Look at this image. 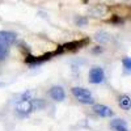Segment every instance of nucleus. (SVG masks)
Masks as SVG:
<instances>
[{
    "instance_id": "10",
    "label": "nucleus",
    "mask_w": 131,
    "mask_h": 131,
    "mask_svg": "<svg viewBox=\"0 0 131 131\" xmlns=\"http://www.w3.org/2000/svg\"><path fill=\"white\" fill-rule=\"evenodd\" d=\"M110 127L114 131H128L127 128V123L123 119H113L110 122Z\"/></svg>"
},
{
    "instance_id": "8",
    "label": "nucleus",
    "mask_w": 131,
    "mask_h": 131,
    "mask_svg": "<svg viewBox=\"0 0 131 131\" xmlns=\"http://www.w3.org/2000/svg\"><path fill=\"white\" fill-rule=\"evenodd\" d=\"M107 13V7L104 5V4H98V5H94L89 9V15L92 17H97V18H100V17H104L105 15Z\"/></svg>"
},
{
    "instance_id": "2",
    "label": "nucleus",
    "mask_w": 131,
    "mask_h": 131,
    "mask_svg": "<svg viewBox=\"0 0 131 131\" xmlns=\"http://www.w3.org/2000/svg\"><path fill=\"white\" fill-rule=\"evenodd\" d=\"M89 83L92 84H101L104 83L105 80V73H104V70L101 67H92L91 71H89Z\"/></svg>"
},
{
    "instance_id": "6",
    "label": "nucleus",
    "mask_w": 131,
    "mask_h": 131,
    "mask_svg": "<svg viewBox=\"0 0 131 131\" xmlns=\"http://www.w3.org/2000/svg\"><path fill=\"white\" fill-rule=\"evenodd\" d=\"M16 37L17 34L16 33H12V31H7V30H2L0 31V42L4 43V45L9 46L16 41Z\"/></svg>"
},
{
    "instance_id": "7",
    "label": "nucleus",
    "mask_w": 131,
    "mask_h": 131,
    "mask_svg": "<svg viewBox=\"0 0 131 131\" xmlns=\"http://www.w3.org/2000/svg\"><path fill=\"white\" fill-rule=\"evenodd\" d=\"M88 42H89V39H88V38L81 39V41L68 42V43H66V45H63V49H64V51H66V50H68V51H75V50H79V49L84 47Z\"/></svg>"
},
{
    "instance_id": "12",
    "label": "nucleus",
    "mask_w": 131,
    "mask_h": 131,
    "mask_svg": "<svg viewBox=\"0 0 131 131\" xmlns=\"http://www.w3.org/2000/svg\"><path fill=\"white\" fill-rule=\"evenodd\" d=\"M94 38H96L97 42H100V43H107V42H110V39H112L110 34L106 33V31H98V33H96Z\"/></svg>"
},
{
    "instance_id": "14",
    "label": "nucleus",
    "mask_w": 131,
    "mask_h": 131,
    "mask_svg": "<svg viewBox=\"0 0 131 131\" xmlns=\"http://www.w3.org/2000/svg\"><path fill=\"white\" fill-rule=\"evenodd\" d=\"M122 64H123V68L126 70L127 73H131V58L126 57L122 59Z\"/></svg>"
},
{
    "instance_id": "4",
    "label": "nucleus",
    "mask_w": 131,
    "mask_h": 131,
    "mask_svg": "<svg viewBox=\"0 0 131 131\" xmlns=\"http://www.w3.org/2000/svg\"><path fill=\"white\" fill-rule=\"evenodd\" d=\"M55 55H58L57 51H54V52H47V54H45V55H41V57H26L25 62L29 63V64H33V66H34V64H39V63H42V62H46V60H49L50 58L55 57Z\"/></svg>"
},
{
    "instance_id": "3",
    "label": "nucleus",
    "mask_w": 131,
    "mask_h": 131,
    "mask_svg": "<svg viewBox=\"0 0 131 131\" xmlns=\"http://www.w3.org/2000/svg\"><path fill=\"white\" fill-rule=\"evenodd\" d=\"M31 100H24V98H21V100L17 102L16 105V110L20 115H28L29 113H31L34 109H33V104H31Z\"/></svg>"
},
{
    "instance_id": "13",
    "label": "nucleus",
    "mask_w": 131,
    "mask_h": 131,
    "mask_svg": "<svg viewBox=\"0 0 131 131\" xmlns=\"http://www.w3.org/2000/svg\"><path fill=\"white\" fill-rule=\"evenodd\" d=\"M7 55H8V47H7V45L0 42V62L4 60L7 58Z\"/></svg>"
},
{
    "instance_id": "1",
    "label": "nucleus",
    "mask_w": 131,
    "mask_h": 131,
    "mask_svg": "<svg viewBox=\"0 0 131 131\" xmlns=\"http://www.w3.org/2000/svg\"><path fill=\"white\" fill-rule=\"evenodd\" d=\"M72 94L78 98L81 104L92 105V104L94 102L91 92H89L88 89H85V88H81V86H73V88H72Z\"/></svg>"
},
{
    "instance_id": "5",
    "label": "nucleus",
    "mask_w": 131,
    "mask_h": 131,
    "mask_svg": "<svg viewBox=\"0 0 131 131\" xmlns=\"http://www.w3.org/2000/svg\"><path fill=\"white\" fill-rule=\"evenodd\" d=\"M93 110L96 114H98L100 117H104V118H110L114 115V112L112 110L109 106L106 105H101V104H97L93 106Z\"/></svg>"
},
{
    "instance_id": "11",
    "label": "nucleus",
    "mask_w": 131,
    "mask_h": 131,
    "mask_svg": "<svg viewBox=\"0 0 131 131\" xmlns=\"http://www.w3.org/2000/svg\"><path fill=\"white\" fill-rule=\"evenodd\" d=\"M118 104H119V106H121L123 110H130L131 109V98L128 96L123 94V96H121L118 98Z\"/></svg>"
},
{
    "instance_id": "9",
    "label": "nucleus",
    "mask_w": 131,
    "mask_h": 131,
    "mask_svg": "<svg viewBox=\"0 0 131 131\" xmlns=\"http://www.w3.org/2000/svg\"><path fill=\"white\" fill-rule=\"evenodd\" d=\"M49 94L52 100H55V101H63L66 98V92L62 86H52L49 92Z\"/></svg>"
},
{
    "instance_id": "15",
    "label": "nucleus",
    "mask_w": 131,
    "mask_h": 131,
    "mask_svg": "<svg viewBox=\"0 0 131 131\" xmlns=\"http://www.w3.org/2000/svg\"><path fill=\"white\" fill-rule=\"evenodd\" d=\"M75 23L78 26H85L86 24H88V18L84 17V16H78L75 18Z\"/></svg>"
},
{
    "instance_id": "16",
    "label": "nucleus",
    "mask_w": 131,
    "mask_h": 131,
    "mask_svg": "<svg viewBox=\"0 0 131 131\" xmlns=\"http://www.w3.org/2000/svg\"><path fill=\"white\" fill-rule=\"evenodd\" d=\"M102 51V49H94L93 50V52H101Z\"/></svg>"
}]
</instances>
